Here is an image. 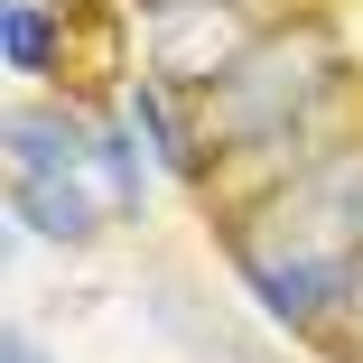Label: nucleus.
<instances>
[{"label":"nucleus","mask_w":363,"mask_h":363,"mask_svg":"<svg viewBox=\"0 0 363 363\" xmlns=\"http://www.w3.org/2000/svg\"><path fill=\"white\" fill-rule=\"evenodd\" d=\"M233 270L298 335H317L335 308H354V289H363V150H335L308 177H289L233 233Z\"/></svg>","instance_id":"f257e3e1"},{"label":"nucleus","mask_w":363,"mask_h":363,"mask_svg":"<svg viewBox=\"0 0 363 363\" xmlns=\"http://www.w3.org/2000/svg\"><path fill=\"white\" fill-rule=\"evenodd\" d=\"M326 75H335V56H326V38L317 28H298V38H270V47H242L224 75L205 84V150L224 140V150H242V140H279L289 121H298L317 94H326Z\"/></svg>","instance_id":"f03ea898"},{"label":"nucleus","mask_w":363,"mask_h":363,"mask_svg":"<svg viewBox=\"0 0 363 363\" xmlns=\"http://www.w3.org/2000/svg\"><path fill=\"white\" fill-rule=\"evenodd\" d=\"M10 177H94V130L65 103H19L10 112Z\"/></svg>","instance_id":"7ed1b4c3"},{"label":"nucleus","mask_w":363,"mask_h":363,"mask_svg":"<svg viewBox=\"0 0 363 363\" xmlns=\"http://www.w3.org/2000/svg\"><path fill=\"white\" fill-rule=\"evenodd\" d=\"M10 214L28 233H47V242H65V252H84L94 233H103V196L84 186V177H10Z\"/></svg>","instance_id":"20e7f679"},{"label":"nucleus","mask_w":363,"mask_h":363,"mask_svg":"<svg viewBox=\"0 0 363 363\" xmlns=\"http://www.w3.org/2000/svg\"><path fill=\"white\" fill-rule=\"evenodd\" d=\"M0 47H10V75H47V65H56V10H47V0H10Z\"/></svg>","instance_id":"39448f33"},{"label":"nucleus","mask_w":363,"mask_h":363,"mask_svg":"<svg viewBox=\"0 0 363 363\" xmlns=\"http://www.w3.org/2000/svg\"><path fill=\"white\" fill-rule=\"evenodd\" d=\"M130 130L159 150V168H177V177H196V140L177 130V112H168V94L159 84H130Z\"/></svg>","instance_id":"423d86ee"},{"label":"nucleus","mask_w":363,"mask_h":363,"mask_svg":"<svg viewBox=\"0 0 363 363\" xmlns=\"http://www.w3.org/2000/svg\"><path fill=\"white\" fill-rule=\"evenodd\" d=\"M0 363H47V345H38L28 326H10V335H0Z\"/></svg>","instance_id":"0eeeda50"}]
</instances>
